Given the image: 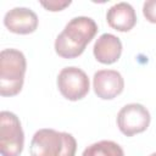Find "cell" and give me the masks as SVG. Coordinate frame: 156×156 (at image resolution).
<instances>
[{"label": "cell", "mask_w": 156, "mask_h": 156, "mask_svg": "<svg viewBox=\"0 0 156 156\" xmlns=\"http://www.w3.org/2000/svg\"><path fill=\"white\" fill-rule=\"evenodd\" d=\"M24 145V133L18 117L10 111L0 113V152L2 156H20Z\"/></svg>", "instance_id": "obj_4"}, {"label": "cell", "mask_w": 156, "mask_h": 156, "mask_svg": "<svg viewBox=\"0 0 156 156\" xmlns=\"http://www.w3.org/2000/svg\"><path fill=\"white\" fill-rule=\"evenodd\" d=\"M29 150L32 156H74L77 141L69 133L43 128L34 133Z\"/></svg>", "instance_id": "obj_2"}, {"label": "cell", "mask_w": 156, "mask_h": 156, "mask_svg": "<svg viewBox=\"0 0 156 156\" xmlns=\"http://www.w3.org/2000/svg\"><path fill=\"white\" fill-rule=\"evenodd\" d=\"M93 52L95 58L105 65H110L116 62L122 54V43L119 38L111 33L101 34L93 48Z\"/></svg>", "instance_id": "obj_10"}, {"label": "cell", "mask_w": 156, "mask_h": 156, "mask_svg": "<svg viewBox=\"0 0 156 156\" xmlns=\"http://www.w3.org/2000/svg\"><path fill=\"white\" fill-rule=\"evenodd\" d=\"M57 88L63 98L71 101L83 99L90 89L87 73L74 66L65 67L57 76Z\"/></svg>", "instance_id": "obj_5"}, {"label": "cell", "mask_w": 156, "mask_h": 156, "mask_svg": "<svg viewBox=\"0 0 156 156\" xmlns=\"http://www.w3.org/2000/svg\"><path fill=\"white\" fill-rule=\"evenodd\" d=\"M107 23L118 32H128L136 23V15L133 6L128 2H117L112 5L106 13Z\"/></svg>", "instance_id": "obj_9"}, {"label": "cell", "mask_w": 156, "mask_h": 156, "mask_svg": "<svg viewBox=\"0 0 156 156\" xmlns=\"http://www.w3.org/2000/svg\"><path fill=\"white\" fill-rule=\"evenodd\" d=\"M27 62L22 51L4 49L0 52V94L15 96L23 87Z\"/></svg>", "instance_id": "obj_3"}, {"label": "cell", "mask_w": 156, "mask_h": 156, "mask_svg": "<svg viewBox=\"0 0 156 156\" xmlns=\"http://www.w3.org/2000/svg\"><path fill=\"white\" fill-rule=\"evenodd\" d=\"M93 88L98 98L102 100H111L123 91L124 80L118 71L100 69L94 73Z\"/></svg>", "instance_id": "obj_7"}, {"label": "cell", "mask_w": 156, "mask_h": 156, "mask_svg": "<svg viewBox=\"0 0 156 156\" xmlns=\"http://www.w3.org/2000/svg\"><path fill=\"white\" fill-rule=\"evenodd\" d=\"M143 13L149 22L156 23V0H146L143 5Z\"/></svg>", "instance_id": "obj_12"}, {"label": "cell", "mask_w": 156, "mask_h": 156, "mask_svg": "<svg viewBox=\"0 0 156 156\" xmlns=\"http://www.w3.org/2000/svg\"><path fill=\"white\" fill-rule=\"evenodd\" d=\"M40 5L44 6L46 10L49 11H61L63 10L66 6L71 5V1L69 0H51V1H40Z\"/></svg>", "instance_id": "obj_13"}, {"label": "cell", "mask_w": 156, "mask_h": 156, "mask_svg": "<svg viewBox=\"0 0 156 156\" xmlns=\"http://www.w3.org/2000/svg\"><path fill=\"white\" fill-rule=\"evenodd\" d=\"M38 22L37 13L28 7H13L4 17L5 27L16 34L33 33L38 27Z\"/></svg>", "instance_id": "obj_8"}, {"label": "cell", "mask_w": 156, "mask_h": 156, "mask_svg": "<svg viewBox=\"0 0 156 156\" xmlns=\"http://www.w3.org/2000/svg\"><path fill=\"white\" fill-rule=\"evenodd\" d=\"M98 32L95 21L90 17L72 18L55 40V51L63 58H74L83 54L85 46Z\"/></svg>", "instance_id": "obj_1"}, {"label": "cell", "mask_w": 156, "mask_h": 156, "mask_svg": "<svg viewBox=\"0 0 156 156\" xmlns=\"http://www.w3.org/2000/svg\"><path fill=\"white\" fill-rule=\"evenodd\" d=\"M150 156H156V152H154V154H151Z\"/></svg>", "instance_id": "obj_14"}, {"label": "cell", "mask_w": 156, "mask_h": 156, "mask_svg": "<svg viewBox=\"0 0 156 156\" xmlns=\"http://www.w3.org/2000/svg\"><path fill=\"white\" fill-rule=\"evenodd\" d=\"M150 112L141 104H128L123 106L117 115V126L119 130L127 135L141 133L147 129L150 124Z\"/></svg>", "instance_id": "obj_6"}, {"label": "cell", "mask_w": 156, "mask_h": 156, "mask_svg": "<svg viewBox=\"0 0 156 156\" xmlns=\"http://www.w3.org/2000/svg\"><path fill=\"white\" fill-rule=\"evenodd\" d=\"M82 156H124V151L112 140H100L85 147Z\"/></svg>", "instance_id": "obj_11"}]
</instances>
